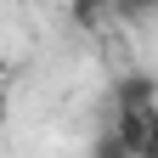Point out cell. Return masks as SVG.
Here are the masks:
<instances>
[{"label": "cell", "mask_w": 158, "mask_h": 158, "mask_svg": "<svg viewBox=\"0 0 158 158\" xmlns=\"http://www.w3.org/2000/svg\"><path fill=\"white\" fill-rule=\"evenodd\" d=\"M6 107H11V102H6V90H0V135H6Z\"/></svg>", "instance_id": "cell-1"}]
</instances>
